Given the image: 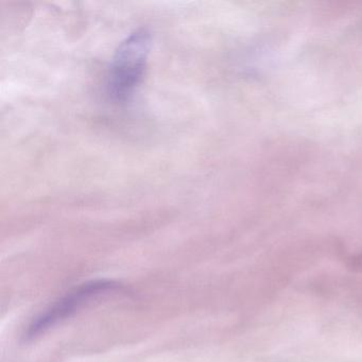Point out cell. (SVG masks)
I'll use <instances>...</instances> for the list:
<instances>
[{"label":"cell","mask_w":362,"mask_h":362,"mask_svg":"<svg viewBox=\"0 0 362 362\" xmlns=\"http://www.w3.org/2000/svg\"><path fill=\"white\" fill-rule=\"evenodd\" d=\"M151 50V35L146 29L135 31L120 43L107 76V93L114 101L124 103L139 86Z\"/></svg>","instance_id":"obj_1"},{"label":"cell","mask_w":362,"mask_h":362,"mask_svg":"<svg viewBox=\"0 0 362 362\" xmlns=\"http://www.w3.org/2000/svg\"><path fill=\"white\" fill-rule=\"evenodd\" d=\"M118 288H119V284L110 279H98V281L82 284L37 317V320L29 326L27 338H33L41 332H45L65 317H71L78 309L83 307L93 298L107 292L114 291Z\"/></svg>","instance_id":"obj_2"}]
</instances>
